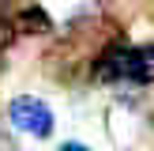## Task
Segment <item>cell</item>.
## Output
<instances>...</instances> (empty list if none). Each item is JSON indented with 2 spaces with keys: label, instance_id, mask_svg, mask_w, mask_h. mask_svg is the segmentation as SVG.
Instances as JSON below:
<instances>
[{
  "label": "cell",
  "instance_id": "obj_3",
  "mask_svg": "<svg viewBox=\"0 0 154 151\" xmlns=\"http://www.w3.org/2000/svg\"><path fill=\"white\" fill-rule=\"evenodd\" d=\"M19 34H49L53 30V23H49V15L42 11V8H23L19 15H15V23H11Z\"/></svg>",
  "mask_w": 154,
  "mask_h": 151
},
{
  "label": "cell",
  "instance_id": "obj_5",
  "mask_svg": "<svg viewBox=\"0 0 154 151\" xmlns=\"http://www.w3.org/2000/svg\"><path fill=\"white\" fill-rule=\"evenodd\" d=\"M57 151H90V147H87V143H60Z\"/></svg>",
  "mask_w": 154,
  "mask_h": 151
},
{
  "label": "cell",
  "instance_id": "obj_2",
  "mask_svg": "<svg viewBox=\"0 0 154 151\" xmlns=\"http://www.w3.org/2000/svg\"><path fill=\"white\" fill-rule=\"evenodd\" d=\"M8 117H11L15 128L38 136V140H45V136L53 132V110L42 102V98H34V95H19L11 106H8Z\"/></svg>",
  "mask_w": 154,
  "mask_h": 151
},
{
  "label": "cell",
  "instance_id": "obj_4",
  "mask_svg": "<svg viewBox=\"0 0 154 151\" xmlns=\"http://www.w3.org/2000/svg\"><path fill=\"white\" fill-rule=\"evenodd\" d=\"M0 151H19V147H15V140H11V136H4V132H0Z\"/></svg>",
  "mask_w": 154,
  "mask_h": 151
},
{
  "label": "cell",
  "instance_id": "obj_1",
  "mask_svg": "<svg viewBox=\"0 0 154 151\" xmlns=\"http://www.w3.org/2000/svg\"><path fill=\"white\" fill-rule=\"evenodd\" d=\"M94 79L113 87H150L154 83V45L113 42L94 57Z\"/></svg>",
  "mask_w": 154,
  "mask_h": 151
}]
</instances>
